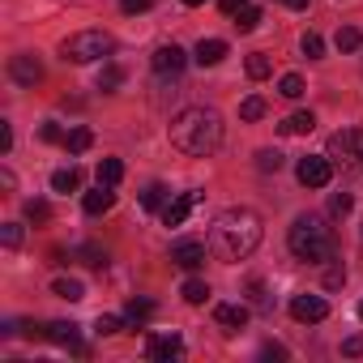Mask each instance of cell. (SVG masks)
<instances>
[{
    "instance_id": "e575fe53",
    "label": "cell",
    "mask_w": 363,
    "mask_h": 363,
    "mask_svg": "<svg viewBox=\"0 0 363 363\" xmlns=\"http://www.w3.org/2000/svg\"><path fill=\"white\" fill-rule=\"evenodd\" d=\"M0 240H5V248H18L22 244V227L18 223H5V227H0Z\"/></svg>"
},
{
    "instance_id": "f1b7e54d",
    "label": "cell",
    "mask_w": 363,
    "mask_h": 363,
    "mask_svg": "<svg viewBox=\"0 0 363 363\" xmlns=\"http://www.w3.org/2000/svg\"><path fill=\"white\" fill-rule=\"evenodd\" d=\"M278 94H282V99H299V94H303V77H299V73H286V77L278 82Z\"/></svg>"
},
{
    "instance_id": "4fadbf2b",
    "label": "cell",
    "mask_w": 363,
    "mask_h": 363,
    "mask_svg": "<svg viewBox=\"0 0 363 363\" xmlns=\"http://www.w3.org/2000/svg\"><path fill=\"white\" fill-rule=\"evenodd\" d=\"M9 73H13L18 86H35V82L43 77V65H39L35 56H13V60H9Z\"/></svg>"
},
{
    "instance_id": "e0dca14e",
    "label": "cell",
    "mask_w": 363,
    "mask_h": 363,
    "mask_svg": "<svg viewBox=\"0 0 363 363\" xmlns=\"http://www.w3.org/2000/svg\"><path fill=\"white\" fill-rule=\"evenodd\" d=\"M278 128H282L286 137H303V133H312V128H316V116H312V111H295V116H286Z\"/></svg>"
},
{
    "instance_id": "f546056e",
    "label": "cell",
    "mask_w": 363,
    "mask_h": 363,
    "mask_svg": "<svg viewBox=\"0 0 363 363\" xmlns=\"http://www.w3.org/2000/svg\"><path fill=\"white\" fill-rule=\"evenodd\" d=\"M240 116H244V120H261V116H265V99H257V94L244 99V103H240Z\"/></svg>"
},
{
    "instance_id": "9c48e42d",
    "label": "cell",
    "mask_w": 363,
    "mask_h": 363,
    "mask_svg": "<svg viewBox=\"0 0 363 363\" xmlns=\"http://www.w3.org/2000/svg\"><path fill=\"white\" fill-rule=\"evenodd\" d=\"M291 316H295L299 325H316V320L329 316V303H325L320 295H295V299H291Z\"/></svg>"
},
{
    "instance_id": "bcb514c9",
    "label": "cell",
    "mask_w": 363,
    "mask_h": 363,
    "mask_svg": "<svg viewBox=\"0 0 363 363\" xmlns=\"http://www.w3.org/2000/svg\"><path fill=\"white\" fill-rule=\"evenodd\" d=\"M184 5H206V0H184Z\"/></svg>"
},
{
    "instance_id": "7c38bea8",
    "label": "cell",
    "mask_w": 363,
    "mask_h": 363,
    "mask_svg": "<svg viewBox=\"0 0 363 363\" xmlns=\"http://www.w3.org/2000/svg\"><path fill=\"white\" fill-rule=\"evenodd\" d=\"M184 65H189V56H184V48H175V43H162L158 52H154V73H184Z\"/></svg>"
},
{
    "instance_id": "484cf974",
    "label": "cell",
    "mask_w": 363,
    "mask_h": 363,
    "mask_svg": "<svg viewBox=\"0 0 363 363\" xmlns=\"http://www.w3.org/2000/svg\"><path fill=\"white\" fill-rule=\"evenodd\" d=\"M299 52H303L308 60H320V56H325V39H320L316 30H308V35H303V43H299Z\"/></svg>"
},
{
    "instance_id": "83f0119b",
    "label": "cell",
    "mask_w": 363,
    "mask_h": 363,
    "mask_svg": "<svg viewBox=\"0 0 363 363\" xmlns=\"http://www.w3.org/2000/svg\"><path fill=\"white\" fill-rule=\"evenodd\" d=\"M120 86H124V69L107 65V69L99 73V90H120Z\"/></svg>"
},
{
    "instance_id": "3957f363",
    "label": "cell",
    "mask_w": 363,
    "mask_h": 363,
    "mask_svg": "<svg viewBox=\"0 0 363 363\" xmlns=\"http://www.w3.org/2000/svg\"><path fill=\"white\" fill-rule=\"evenodd\" d=\"M286 244H291V252L299 261H312V265L333 261V227L320 214H299L291 235H286Z\"/></svg>"
},
{
    "instance_id": "ee69618b",
    "label": "cell",
    "mask_w": 363,
    "mask_h": 363,
    "mask_svg": "<svg viewBox=\"0 0 363 363\" xmlns=\"http://www.w3.org/2000/svg\"><path fill=\"white\" fill-rule=\"evenodd\" d=\"M13 184H18V179H13V171L5 167V171H0V189H9V193H13Z\"/></svg>"
},
{
    "instance_id": "f35d334b",
    "label": "cell",
    "mask_w": 363,
    "mask_h": 363,
    "mask_svg": "<svg viewBox=\"0 0 363 363\" xmlns=\"http://www.w3.org/2000/svg\"><path fill=\"white\" fill-rule=\"evenodd\" d=\"M150 5H154V0H120V9H124V13H145Z\"/></svg>"
},
{
    "instance_id": "ac0fdd59",
    "label": "cell",
    "mask_w": 363,
    "mask_h": 363,
    "mask_svg": "<svg viewBox=\"0 0 363 363\" xmlns=\"http://www.w3.org/2000/svg\"><path fill=\"white\" fill-rule=\"evenodd\" d=\"M52 189H56V193H77V189H82V171H77V167H60V171L52 175Z\"/></svg>"
},
{
    "instance_id": "d590c367",
    "label": "cell",
    "mask_w": 363,
    "mask_h": 363,
    "mask_svg": "<svg viewBox=\"0 0 363 363\" xmlns=\"http://www.w3.org/2000/svg\"><path fill=\"white\" fill-rule=\"evenodd\" d=\"M329 210H333V214H337V218H342V214H350V210H354V201H350V197H346V193H337V197H333V201H329Z\"/></svg>"
},
{
    "instance_id": "836d02e7",
    "label": "cell",
    "mask_w": 363,
    "mask_h": 363,
    "mask_svg": "<svg viewBox=\"0 0 363 363\" xmlns=\"http://www.w3.org/2000/svg\"><path fill=\"white\" fill-rule=\"evenodd\" d=\"M120 329H124L120 316H99V320H94V333H103V337H107V333H120Z\"/></svg>"
},
{
    "instance_id": "7402d4cb",
    "label": "cell",
    "mask_w": 363,
    "mask_h": 363,
    "mask_svg": "<svg viewBox=\"0 0 363 363\" xmlns=\"http://www.w3.org/2000/svg\"><path fill=\"white\" fill-rule=\"evenodd\" d=\"M90 145H94V133H90V128H73V133L65 137V150H69V154H86Z\"/></svg>"
},
{
    "instance_id": "9a60e30c",
    "label": "cell",
    "mask_w": 363,
    "mask_h": 363,
    "mask_svg": "<svg viewBox=\"0 0 363 363\" xmlns=\"http://www.w3.org/2000/svg\"><path fill=\"white\" fill-rule=\"evenodd\" d=\"M223 56H227V43H223V39H201L197 52H193V60H197L201 69H214Z\"/></svg>"
},
{
    "instance_id": "8992f818",
    "label": "cell",
    "mask_w": 363,
    "mask_h": 363,
    "mask_svg": "<svg viewBox=\"0 0 363 363\" xmlns=\"http://www.w3.org/2000/svg\"><path fill=\"white\" fill-rule=\"evenodd\" d=\"M295 175H299L303 189H325L333 179V162H329V154H308L295 162Z\"/></svg>"
},
{
    "instance_id": "7dc6e473",
    "label": "cell",
    "mask_w": 363,
    "mask_h": 363,
    "mask_svg": "<svg viewBox=\"0 0 363 363\" xmlns=\"http://www.w3.org/2000/svg\"><path fill=\"white\" fill-rule=\"evenodd\" d=\"M359 320H363V303H359Z\"/></svg>"
},
{
    "instance_id": "d6986e66",
    "label": "cell",
    "mask_w": 363,
    "mask_h": 363,
    "mask_svg": "<svg viewBox=\"0 0 363 363\" xmlns=\"http://www.w3.org/2000/svg\"><path fill=\"white\" fill-rule=\"evenodd\" d=\"M52 295H60V299L77 303V299H86V286H82L77 278H56V282H52Z\"/></svg>"
},
{
    "instance_id": "8fae6325",
    "label": "cell",
    "mask_w": 363,
    "mask_h": 363,
    "mask_svg": "<svg viewBox=\"0 0 363 363\" xmlns=\"http://www.w3.org/2000/svg\"><path fill=\"white\" fill-rule=\"evenodd\" d=\"M39 337H48V342H56V346H69V350H86L82 342H77V325L73 320H52V325H43L39 329Z\"/></svg>"
},
{
    "instance_id": "7a4b0ae2",
    "label": "cell",
    "mask_w": 363,
    "mask_h": 363,
    "mask_svg": "<svg viewBox=\"0 0 363 363\" xmlns=\"http://www.w3.org/2000/svg\"><path fill=\"white\" fill-rule=\"evenodd\" d=\"M171 145L189 158H206L223 145V116L214 107H184L171 120Z\"/></svg>"
},
{
    "instance_id": "cb8c5ba5",
    "label": "cell",
    "mask_w": 363,
    "mask_h": 363,
    "mask_svg": "<svg viewBox=\"0 0 363 363\" xmlns=\"http://www.w3.org/2000/svg\"><path fill=\"white\" fill-rule=\"evenodd\" d=\"M257 26H261V9H257V5H244V9L235 13V30L248 35V30H257Z\"/></svg>"
},
{
    "instance_id": "4dcf8cb0",
    "label": "cell",
    "mask_w": 363,
    "mask_h": 363,
    "mask_svg": "<svg viewBox=\"0 0 363 363\" xmlns=\"http://www.w3.org/2000/svg\"><path fill=\"white\" fill-rule=\"evenodd\" d=\"M162 197H167V189H162V184H150V189L141 193V206H145V210H158Z\"/></svg>"
},
{
    "instance_id": "74e56055",
    "label": "cell",
    "mask_w": 363,
    "mask_h": 363,
    "mask_svg": "<svg viewBox=\"0 0 363 363\" xmlns=\"http://www.w3.org/2000/svg\"><path fill=\"white\" fill-rule=\"evenodd\" d=\"M13 150V128H9V120H0V154H9Z\"/></svg>"
},
{
    "instance_id": "ffe728a7",
    "label": "cell",
    "mask_w": 363,
    "mask_h": 363,
    "mask_svg": "<svg viewBox=\"0 0 363 363\" xmlns=\"http://www.w3.org/2000/svg\"><path fill=\"white\" fill-rule=\"evenodd\" d=\"M120 179H124V162H120V158H103V162H99V184L116 189Z\"/></svg>"
},
{
    "instance_id": "7bdbcfd3",
    "label": "cell",
    "mask_w": 363,
    "mask_h": 363,
    "mask_svg": "<svg viewBox=\"0 0 363 363\" xmlns=\"http://www.w3.org/2000/svg\"><path fill=\"white\" fill-rule=\"evenodd\" d=\"M342 350H346V354H363V337H346Z\"/></svg>"
},
{
    "instance_id": "44dd1931",
    "label": "cell",
    "mask_w": 363,
    "mask_h": 363,
    "mask_svg": "<svg viewBox=\"0 0 363 363\" xmlns=\"http://www.w3.org/2000/svg\"><path fill=\"white\" fill-rule=\"evenodd\" d=\"M150 316H154V303H150V299H133V303L124 308V320H128V325H137V329H141Z\"/></svg>"
},
{
    "instance_id": "ab89813d",
    "label": "cell",
    "mask_w": 363,
    "mask_h": 363,
    "mask_svg": "<svg viewBox=\"0 0 363 363\" xmlns=\"http://www.w3.org/2000/svg\"><path fill=\"white\" fill-rule=\"evenodd\" d=\"M39 137H43V141H65L69 133H60V124H43V128H39Z\"/></svg>"
},
{
    "instance_id": "1f68e13d",
    "label": "cell",
    "mask_w": 363,
    "mask_h": 363,
    "mask_svg": "<svg viewBox=\"0 0 363 363\" xmlns=\"http://www.w3.org/2000/svg\"><path fill=\"white\" fill-rule=\"evenodd\" d=\"M26 218L30 223H48L52 218V206L48 201H26Z\"/></svg>"
},
{
    "instance_id": "b9f144b4",
    "label": "cell",
    "mask_w": 363,
    "mask_h": 363,
    "mask_svg": "<svg viewBox=\"0 0 363 363\" xmlns=\"http://www.w3.org/2000/svg\"><path fill=\"white\" fill-rule=\"evenodd\" d=\"M218 5H223V13H227V18H235V13L248 5V0H218Z\"/></svg>"
},
{
    "instance_id": "603a6c76",
    "label": "cell",
    "mask_w": 363,
    "mask_h": 363,
    "mask_svg": "<svg viewBox=\"0 0 363 363\" xmlns=\"http://www.w3.org/2000/svg\"><path fill=\"white\" fill-rule=\"evenodd\" d=\"M333 43H337V52H359V48H363V35H359L354 26H342V30L333 35Z\"/></svg>"
},
{
    "instance_id": "52a82bcc",
    "label": "cell",
    "mask_w": 363,
    "mask_h": 363,
    "mask_svg": "<svg viewBox=\"0 0 363 363\" xmlns=\"http://www.w3.org/2000/svg\"><path fill=\"white\" fill-rule=\"evenodd\" d=\"M145 354L154 363H171V359H184V342H179V333H154L145 342Z\"/></svg>"
},
{
    "instance_id": "5bb4252c",
    "label": "cell",
    "mask_w": 363,
    "mask_h": 363,
    "mask_svg": "<svg viewBox=\"0 0 363 363\" xmlns=\"http://www.w3.org/2000/svg\"><path fill=\"white\" fill-rule=\"evenodd\" d=\"M214 320H218L227 333H235V329L248 325V308H244V303H218V308H214Z\"/></svg>"
},
{
    "instance_id": "f6af8a7d",
    "label": "cell",
    "mask_w": 363,
    "mask_h": 363,
    "mask_svg": "<svg viewBox=\"0 0 363 363\" xmlns=\"http://www.w3.org/2000/svg\"><path fill=\"white\" fill-rule=\"evenodd\" d=\"M286 9H308V0H282Z\"/></svg>"
},
{
    "instance_id": "277c9868",
    "label": "cell",
    "mask_w": 363,
    "mask_h": 363,
    "mask_svg": "<svg viewBox=\"0 0 363 363\" xmlns=\"http://www.w3.org/2000/svg\"><path fill=\"white\" fill-rule=\"evenodd\" d=\"M111 52H116V39L107 30H77L60 43V56L73 60V65H90V60H103Z\"/></svg>"
},
{
    "instance_id": "d4e9b609",
    "label": "cell",
    "mask_w": 363,
    "mask_h": 363,
    "mask_svg": "<svg viewBox=\"0 0 363 363\" xmlns=\"http://www.w3.org/2000/svg\"><path fill=\"white\" fill-rule=\"evenodd\" d=\"M179 295H184L189 303H206V299H210V286H206L201 278H189V282H184V291H179Z\"/></svg>"
},
{
    "instance_id": "2e32d148",
    "label": "cell",
    "mask_w": 363,
    "mask_h": 363,
    "mask_svg": "<svg viewBox=\"0 0 363 363\" xmlns=\"http://www.w3.org/2000/svg\"><path fill=\"white\" fill-rule=\"evenodd\" d=\"M111 206H116V193H111L107 184H99L94 193H86V197H82V210H86V214H94V218H99V214H107Z\"/></svg>"
},
{
    "instance_id": "ba28073f",
    "label": "cell",
    "mask_w": 363,
    "mask_h": 363,
    "mask_svg": "<svg viewBox=\"0 0 363 363\" xmlns=\"http://www.w3.org/2000/svg\"><path fill=\"white\" fill-rule=\"evenodd\" d=\"M197 206H201V193H197V189H193V193H179V197H171V201L162 206V223H167V227H184V218H189Z\"/></svg>"
},
{
    "instance_id": "60d3db41",
    "label": "cell",
    "mask_w": 363,
    "mask_h": 363,
    "mask_svg": "<svg viewBox=\"0 0 363 363\" xmlns=\"http://www.w3.org/2000/svg\"><path fill=\"white\" fill-rule=\"evenodd\" d=\"M261 354H265V359H286V346H278V342H265V346H261Z\"/></svg>"
},
{
    "instance_id": "d6a6232c",
    "label": "cell",
    "mask_w": 363,
    "mask_h": 363,
    "mask_svg": "<svg viewBox=\"0 0 363 363\" xmlns=\"http://www.w3.org/2000/svg\"><path fill=\"white\" fill-rule=\"evenodd\" d=\"M257 167H261V171H278V167H282V154H278V150H261V154H257Z\"/></svg>"
},
{
    "instance_id": "8d00e7d4",
    "label": "cell",
    "mask_w": 363,
    "mask_h": 363,
    "mask_svg": "<svg viewBox=\"0 0 363 363\" xmlns=\"http://www.w3.org/2000/svg\"><path fill=\"white\" fill-rule=\"evenodd\" d=\"M342 282H346V269H342V265H333V269L325 274V291H337Z\"/></svg>"
},
{
    "instance_id": "5b68a950",
    "label": "cell",
    "mask_w": 363,
    "mask_h": 363,
    "mask_svg": "<svg viewBox=\"0 0 363 363\" xmlns=\"http://www.w3.org/2000/svg\"><path fill=\"white\" fill-rule=\"evenodd\" d=\"M329 162H342L346 171H363V128H337L325 145Z\"/></svg>"
},
{
    "instance_id": "30bf717a",
    "label": "cell",
    "mask_w": 363,
    "mask_h": 363,
    "mask_svg": "<svg viewBox=\"0 0 363 363\" xmlns=\"http://www.w3.org/2000/svg\"><path fill=\"white\" fill-rule=\"evenodd\" d=\"M171 261H175L179 269H197V265L206 261V244H201V240H175V244H171Z\"/></svg>"
},
{
    "instance_id": "4316f807",
    "label": "cell",
    "mask_w": 363,
    "mask_h": 363,
    "mask_svg": "<svg viewBox=\"0 0 363 363\" xmlns=\"http://www.w3.org/2000/svg\"><path fill=\"white\" fill-rule=\"evenodd\" d=\"M248 77H252V82L269 77V56H265V52H252V56H248Z\"/></svg>"
},
{
    "instance_id": "6da1fadb",
    "label": "cell",
    "mask_w": 363,
    "mask_h": 363,
    "mask_svg": "<svg viewBox=\"0 0 363 363\" xmlns=\"http://www.w3.org/2000/svg\"><path fill=\"white\" fill-rule=\"evenodd\" d=\"M261 235H265V227H261V214L257 210H248V206H231V210H223L218 218H214V227H210V252L218 257V261H248L257 248H261Z\"/></svg>"
}]
</instances>
